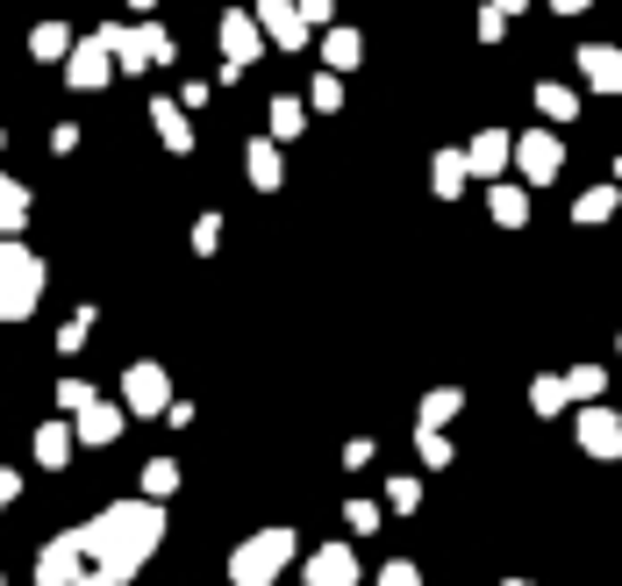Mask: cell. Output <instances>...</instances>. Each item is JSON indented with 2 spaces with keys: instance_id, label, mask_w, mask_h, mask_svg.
<instances>
[{
  "instance_id": "6da1fadb",
  "label": "cell",
  "mask_w": 622,
  "mask_h": 586,
  "mask_svg": "<svg viewBox=\"0 0 622 586\" xmlns=\"http://www.w3.org/2000/svg\"><path fill=\"white\" fill-rule=\"evenodd\" d=\"M157 530H165V522H157V508H107V515L93 522L79 544H93V551L107 558V579H129V565H137V558L157 544Z\"/></svg>"
},
{
  "instance_id": "7a4b0ae2",
  "label": "cell",
  "mask_w": 622,
  "mask_h": 586,
  "mask_svg": "<svg viewBox=\"0 0 622 586\" xmlns=\"http://www.w3.org/2000/svg\"><path fill=\"white\" fill-rule=\"evenodd\" d=\"M294 558V536L287 530H265V536H251L237 558H229V572H237V586H272V572Z\"/></svg>"
},
{
  "instance_id": "3957f363",
  "label": "cell",
  "mask_w": 622,
  "mask_h": 586,
  "mask_svg": "<svg viewBox=\"0 0 622 586\" xmlns=\"http://www.w3.org/2000/svg\"><path fill=\"white\" fill-rule=\"evenodd\" d=\"M36 265L22 258L15 243H8V251H0V315H8V322H15V315H29V301H36Z\"/></svg>"
},
{
  "instance_id": "277c9868",
  "label": "cell",
  "mask_w": 622,
  "mask_h": 586,
  "mask_svg": "<svg viewBox=\"0 0 622 586\" xmlns=\"http://www.w3.org/2000/svg\"><path fill=\"white\" fill-rule=\"evenodd\" d=\"M580 436H587L594 458H615V450H622V422H615L608 408H587V415H580Z\"/></svg>"
},
{
  "instance_id": "5b68a950",
  "label": "cell",
  "mask_w": 622,
  "mask_h": 586,
  "mask_svg": "<svg viewBox=\"0 0 622 586\" xmlns=\"http://www.w3.org/2000/svg\"><path fill=\"white\" fill-rule=\"evenodd\" d=\"M308 586H358V565H351V551H315Z\"/></svg>"
},
{
  "instance_id": "8992f818",
  "label": "cell",
  "mask_w": 622,
  "mask_h": 586,
  "mask_svg": "<svg viewBox=\"0 0 622 586\" xmlns=\"http://www.w3.org/2000/svg\"><path fill=\"white\" fill-rule=\"evenodd\" d=\"M129 408H143V415L165 408V372H157V365H137V372H129Z\"/></svg>"
},
{
  "instance_id": "52a82bcc",
  "label": "cell",
  "mask_w": 622,
  "mask_h": 586,
  "mask_svg": "<svg viewBox=\"0 0 622 586\" xmlns=\"http://www.w3.org/2000/svg\"><path fill=\"white\" fill-rule=\"evenodd\" d=\"M72 565H79V536L51 544V551H43V565H36V579H43V586H65V579H72Z\"/></svg>"
},
{
  "instance_id": "ba28073f",
  "label": "cell",
  "mask_w": 622,
  "mask_h": 586,
  "mask_svg": "<svg viewBox=\"0 0 622 586\" xmlns=\"http://www.w3.org/2000/svg\"><path fill=\"white\" fill-rule=\"evenodd\" d=\"M115 430H122V415H115V408H87V436H93V444H107Z\"/></svg>"
},
{
  "instance_id": "9c48e42d",
  "label": "cell",
  "mask_w": 622,
  "mask_h": 586,
  "mask_svg": "<svg viewBox=\"0 0 622 586\" xmlns=\"http://www.w3.org/2000/svg\"><path fill=\"white\" fill-rule=\"evenodd\" d=\"M36 450H43V466H65V430H43V436H36Z\"/></svg>"
},
{
  "instance_id": "30bf717a",
  "label": "cell",
  "mask_w": 622,
  "mask_h": 586,
  "mask_svg": "<svg viewBox=\"0 0 622 586\" xmlns=\"http://www.w3.org/2000/svg\"><path fill=\"white\" fill-rule=\"evenodd\" d=\"M536 408H544V415H551V408H566V386H558V380H544V386H536Z\"/></svg>"
},
{
  "instance_id": "8fae6325",
  "label": "cell",
  "mask_w": 622,
  "mask_h": 586,
  "mask_svg": "<svg viewBox=\"0 0 622 586\" xmlns=\"http://www.w3.org/2000/svg\"><path fill=\"white\" fill-rule=\"evenodd\" d=\"M494 215H502V222H522V193H494Z\"/></svg>"
},
{
  "instance_id": "7c38bea8",
  "label": "cell",
  "mask_w": 622,
  "mask_h": 586,
  "mask_svg": "<svg viewBox=\"0 0 622 586\" xmlns=\"http://www.w3.org/2000/svg\"><path fill=\"white\" fill-rule=\"evenodd\" d=\"M380 586H415V572H408V565H386V579H380Z\"/></svg>"
},
{
  "instance_id": "4fadbf2b",
  "label": "cell",
  "mask_w": 622,
  "mask_h": 586,
  "mask_svg": "<svg viewBox=\"0 0 622 586\" xmlns=\"http://www.w3.org/2000/svg\"><path fill=\"white\" fill-rule=\"evenodd\" d=\"M8 500H15V472H0V508H8Z\"/></svg>"
}]
</instances>
